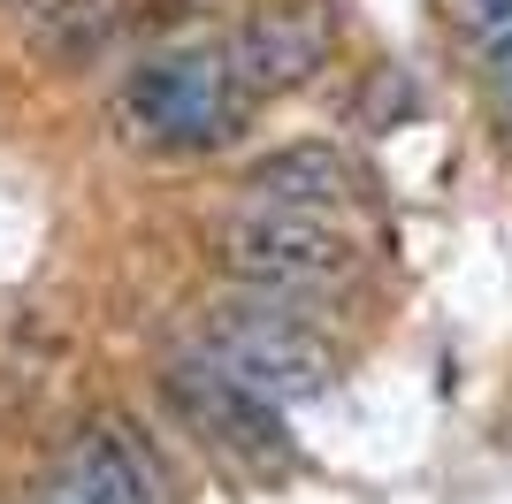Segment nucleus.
<instances>
[{
  "label": "nucleus",
  "instance_id": "1",
  "mask_svg": "<svg viewBox=\"0 0 512 504\" xmlns=\"http://www.w3.org/2000/svg\"><path fill=\"white\" fill-rule=\"evenodd\" d=\"M207 252L230 283L276 291V298H321L337 283H352V268H360V237L337 214L268 207V199H245L237 214H222L207 230Z\"/></svg>",
  "mask_w": 512,
  "mask_h": 504
},
{
  "label": "nucleus",
  "instance_id": "2",
  "mask_svg": "<svg viewBox=\"0 0 512 504\" xmlns=\"http://www.w3.org/2000/svg\"><path fill=\"white\" fill-rule=\"evenodd\" d=\"M115 115H123V130L153 153H214L245 130L253 92L237 84L230 46H169V54H153L146 69H130Z\"/></svg>",
  "mask_w": 512,
  "mask_h": 504
},
{
  "label": "nucleus",
  "instance_id": "8",
  "mask_svg": "<svg viewBox=\"0 0 512 504\" xmlns=\"http://www.w3.org/2000/svg\"><path fill=\"white\" fill-rule=\"evenodd\" d=\"M451 23L474 46H505L512 39V0H451Z\"/></svg>",
  "mask_w": 512,
  "mask_h": 504
},
{
  "label": "nucleus",
  "instance_id": "6",
  "mask_svg": "<svg viewBox=\"0 0 512 504\" xmlns=\"http://www.w3.org/2000/svg\"><path fill=\"white\" fill-rule=\"evenodd\" d=\"M31 504H169V466L153 459V443L130 428L123 413L77 428L62 466L46 474Z\"/></svg>",
  "mask_w": 512,
  "mask_h": 504
},
{
  "label": "nucleus",
  "instance_id": "5",
  "mask_svg": "<svg viewBox=\"0 0 512 504\" xmlns=\"http://www.w3.org/2000/svg\"><path fill=\"white\" fill-rule=\"evenodd\" d=\"M169 398H176V413L192 420L199 436H214L230 459L260 466V474H283V466L299 459V451H291V436H283V405L260 398L253 382L222 375L214 359H184V367L169 375Z\"/></svg>",
  "mask_w": 512,
  "mask_h": 504
},
{
  "label": "nucleus",
  "instance_id": "3",
  "mask_svg": "<svg viewBox=\"0 0 512 504\" xmlns=\"http://www.w3.org/2000/svg\"><path fill=\"white\" fill-rule=\"evenodd\" d=\"M199 359H214V367L237 375V382H253L260 398H276V405H306L337 382L329 336H321L291 298L245 291V283H237V298L199 306Z\"/></svg>",
  "mask_w": 512,
  "mask_h": 504
},
{
  "label": "nucleus",
  "instance_id": "4",
  "mask_svg": "<svg viewBox=\"0 0 512 504\" xmlns=\"http://www.w3.org/2000/svg\"><path fill=\"white\" fill-rule=\"evenodd\" d=\"M222 46H230V69H237V84L253 92V107L283 100V92L314 84V69L329 62L337 8H329V0H260Z\"/></svg>",
  "mask_w": 512,
  "mask_h": 504
},
{
  "label": "nucleus",
  "instance_id": "9",
  "mask_svg": "<svg viewBox=\"0 0 512 504\" xmlns=\"http://www.w3.org/2000/svg\"><path fill=\"white\" fill-rule=\"evenodd\" d=\"M490 100H497V123H505V138H512V39L490 46Z\"/></svg>",
  "mask_w": 512,
  "mask_h": 504
},
{
  "label": "nucleus",
  "instance_id": "7",
  "mask_svg": "<svg viewBox=\"0 0 512 504\" xmlns=\"http://www.w3.org/2000/svg\"><path fill=\"white\" fill-rule=\"evenodd\" d=\"M245 199H268V207H314V214H337L352 199V161L321 138H291V146H268L260 161H245L237 176Z\"/></svg>",
  "mask_w": 512,
  "mask_h": 504
}]
</instances>
